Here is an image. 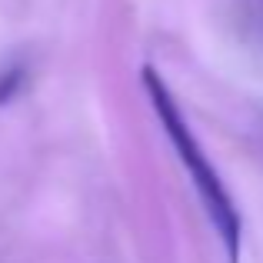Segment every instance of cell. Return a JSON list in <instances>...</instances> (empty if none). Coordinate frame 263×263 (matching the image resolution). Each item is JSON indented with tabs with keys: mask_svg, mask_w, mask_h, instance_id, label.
<instances>
[{
	"mask_svg": "<svg viewBox=\"0 0 263 263\" xmlns=\"http://www.w3.org/2000/svg\"><path fill=\"white\" fill-rule=\"evenodd\" d=\"M140 84H143V93H147L157 120H160L163 134H167L170 147L177 150V160L183 163V170L190 174V183L200 197V206H203L210 227L217 230L220 243H223L227 263H237L240 247H243V217H240V206H237V200H233L227 180L220 177L217 163L210 160L206 147L200 143L197 130L190 127L177 93L170 90L167 80H163V73L147 64L140 70Z\"/></svg>",
	"mask_w": 263,
	"mask_h": 263,
	"instance_id": "1",
	"label": "cell"
},
{
	"mask_svg": "<svg viewBox=\"0 0 263 263\" xmlns=\"http://www.w3.org/2000/svg\"><path fill=\"white\" fill-rule=\"evenodd\" d=\"M24 87H27V64L10 60V64L0 67V107H4V103H10Z\"/></svg>",
	"mask_w": 263,
	"mask_h": 263,
	"instance_id": "2",
	"label": "cell"
}]
</instances>
